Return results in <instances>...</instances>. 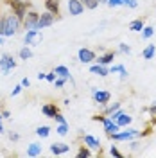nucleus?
Listing matches in <instances>:
<instances>
[{"label": "nucleus", "instance_id": "nucleus-46", "mask_svg": "<svg viewBox=\"0 0 156 158\" xmlns=\"http://www.w3.org/2000/svg\"><path fill=\"white\" fill-rule=\"evenodd\" d=\"M151 111H153V113H156V101H154V104H153V108H151Z\"/></svg>", "mask_w": 156, "mask_h": 158}, {"label": "nucleus", "instance_id": "nucleus-20", "mask_svg": "<svg viewBox=\"0 0 156 158\" xmlns=\"http://www.w3.org/2000/svg\"><path fill=\"white\" fill-rule=\"evenodd\" d=\"M156 54V45L154 43H149L146 49L142 50V56H144V59H153Z\"/></svg>", "mask_w": 156, "mask_h": 158}, {"label": "nucleus", "instance_id": "nucleus-38", "mask_svg": "<svg viewBox=\"0 0 156 158\" xmlns=\"http://www.w3.org/2000/svg\"><path fill=\"white\" fill-rule=\"evenodd\" d=\"M56 122H58V124H67V118L63 117V115H61V113H58V115H56Z\"/></svg>", "mask_w": 156, "mask_h": 158}, {"label": "nucleus", "instance_id": "nucleus-4", "mask_svg": "<svg viewBox=\"0 0 156 158\" xmlns=\"http://www.w3.org/2000/svg\"><path fill=\"white\" fill-rule=\"evenodd\" d=\"M109 137L115 142H129L135 137H140V133H138V129H126V131H117V133H113Z\"/></svg>", "mask_w": 156, "mask_h": 158}, {"label": "nucleus", "instance_id": "nucleus-31", "mask_svg": "<svg viewBox=\"0 0 156 158\" xmlns=\"http://www.w3.org/2000/svg\"><path fill=\"white\" fill-rule=\"evenodd\" d=\"M109 155H111V156H115V158H122V156H124V155L117 149V146H111V148H109Z\"/></svg>", "mask_w": 156, "mask_h": 158}, {"label": "nucleus", "instance_id": "nucleus-8", "mask_svg": "<svg viewBox=\"0 0 156 158\" xmlns=\"http://www.w3.org/2000/svg\"><path fill=\"white\" fill-rule=\"evenodd\" d=\"M67 7H68L70 16H79V15H83L84 9H86L81 0H68V2H67Z\"/></svg>", "mask_w": 156, "mask_h": 158}, {"label": "nucleus", "instance_id": "nucleus-29", "mask_svg": "<svg viewBox=\"0 0 156 158\" xmlns=\"http://www.w3.org/2000/svg\"><path fill=\"white\" fill-rule=\"evenodd\" d=\"M67 81H68V79H67V77H56V81H54V83H52V85H54V86H56V88H63V86H65V83H67Z\"/></svg>", "mask_w": 156, "mask_h": 158}, {"label": "nucleus", "instance_id": "nucleus-42", "mask_svg": "<svg viewBox=\"0 0 156 158\" xmlns=\"http://www.w3.org/2000/svg\"><path fill=\"white\" fill-rule=\"evenodd\" d=\"M102 118H104V115H95V117H93V120H99V122H102Z\"/></svg>", "mask_w": 156, "mask_h": 158}, {"label": "nucleus", "instance_id": "nucleus-35", "mask_svg": "<svg viewBox=\"0 0 156 158\" xmlns=\"http://www.w3.org/2000/svg\"><path fill=\"white\" fill-rule=\"evenodd\" d=\"M118 74H120V79H122V81L127 77V69L124 67V65H120V67H118Z\"/></svg>", "mask_w": 156, "mask_h": 158}, {"label": "nucleus", "instance_id": "nucleus-16", "mask_svg": "<svg viewBox=\"0 0 156 158\" xmlns=\"http://www.w3.org/2000/svg\"><path fill=\"white\" fill-rule=\"evenodd\" d=\"M113 59H115V52H113V50H109V52H106V54L99 56L95 61H97L99 65H104V67H108V65H111V63H113Z\"/></svg>", "mask_w": 156, "mask_h": 158}, {"label": "nucleus", "instance_id": "nucleus-30", "mask_svg": "<svg viewBox=\"0 0 156 158\" xmlns=\"http://www.w3.org/2000/svg\"><path fill=\"white\" fill-rule=\"evenodd\" d=\"M118 52H122V54H131V47H129L127 43H120V45H118Z\"/></svg>", "mask_w": 156, "mask_h": 158}, {"label": "nucleus", "instance_id": "nucleus-14", "mask_svg": "<svg viewBox=\"0 0 156 158\" xmlns=\"http://www.w3.org/2000/svg\"><path fill=\"white\" fill-rule=\"evenodd\" d=\"M83 140H84V144H86L90 149H93V151H99V149H101V140H99L97 137H93V135H84Z\"/></svg>", "mask_w": 156, "mask_h": 158}, {"label": "nucleus", "instance_id": "nucleus-33", "mask_svg": "<svg viewBox=\"0 0 156 158\" xmlns=\"http://www.w3.org/2000/svg\"><path fill=\"white\" fill-rule=\"evenodd\" d=\"M108 6H109V7H118V6H124V0H108Z\"/></svg>", "mask_w": 156, "mask_h": 158}, {"label": "nucleus", "instance_id": "nucleus-26", "mask_svg": "<svg viewBox=\"0 0 156 158\" xmlns=\"http://www.w3.org/2000/svg\"><path fill=\"white\" fill-rule=\"evenodd\" d=\"M88 156H92V151H90V148H81L77 151V158H88Z\"/></svg>", "mask_w": 156, "mask_h": 158}, {"label": "nucleus", "instance_id": "nucleus-37", "mask_svg": "<svg viewBox=\"0 0 156 158\" xmlns=\"http://www.w3.org/2000/svg\"><path fill=\"white\" fill-rule=\"evenodd\" d=\"M56 77H58V76H56V72L52 70V72H49V74L45 76V81H49V83H54V81H56Z\"/></svg>", "mask_w": 156, "mask_h": 158}, {"label": "nucleus", "instance_id": "nucleus-27", "mask_svg": "<svg viewBox=\"0 0 156 158\" xmlns=\"http://www.w3.org/2000/svg\"><path fill=\"white\" fill-rule=\"evenodd\" d=\"M83 4H84V7L86 9H95L99 6V0H81Z\"/></svg>", "mask_w": 156, "mask_h": 158}, {"label": "nucleus", "instance_id": "nucleus-22", "mask_svg": "<svg viewBox=\"0 0 156 158\" xmlns=\"http://www.w3.org/2000/svg\"><path fill=\"white\" fill-rule=\"evenodd\" d=\"M144 27H146V25H144V20H133V22L129 23V29L135 31V32H142Z\"/></svg>", "mask_w": 156, "mask_h": 158}, {"label": "nucleus", "instance_id": "nucleus-15", "mask_svg": "<svg viewBox=\"0 0 156 158\" xmlns=\"http://www.w3.org/2000/svg\"><path fill=\"white\" fill-rule=\"evenodd\" d=\"M90 74H95V76H99V77H106L108 74H109V69L104 67V65L95 63V65H92V67H90Z\"/></svg>", "mask_w": 156, "mask_h": 158}, {"label": "nucleus", "instance_id": "nucleus-48", "mask_svg": "<svg viewBox=\"0 0 156 158\" xmlns=\"http://www.w3.org/2000/svg\"><path fill=\"white\" fill-rule=\"evenodd\" d=\"M99 4H108V0H99Z\"/></svg>", "mask_w": 156, "mask_h": 158}, {"label": "nucleus", "instance_id": "nucleus-39", "mask_svg": "<svg viewBox=\"0 0 156 158\" xmlns=\"http://www.w3.org/2000/svg\"><path fill=\"white\" fill-rule=\"evenodd\" d=\"M22 86H23V88H29V86H31V81L27 77H23V79H22Z\"/></svg>", "mask_w": 156, "mask_h": 158}, {"label": "nucleus", "instance_id": "nucleus-13", "mask_svg": "<svg viewBox=\"0 0 156 158\" xmlns=\"http://www.w3.org/2000/svg\"><path fill=\"white\" fill-rule=\"evenodd\" d=\"M70 151V146L68 144H63V142H58V144H50V153L52 155H65Z\"/></svg>", "mask_w": 156, "mask_h": 158}, {"label": "nucleus", "instance_id": "nucleus-40", "mask_svg": "<svg viewBox=\"0 0 156 158\" xmlns=\"http://www.w3.org/2000/svg\"><path fill=\"white\" fill-rule=\"evenodd\" d=\"M9 138H11V140H14V142H16V140L20 138V135H18V133H9Z\"/></svg>", "mask_w": 156, "mask_h": 158}, {"label": "nucleus", "instance_id": "nucleus-32", "mask_svg": "<svg viewBox=\"0 0 156 158\" xmlns=\"http://www.w3.org/2000/svg\"><path fill=\"white\" fill-rule=\"evenodd\" d=\"M118 108H120V102H113L111 106H108V108H106V115H111V113H113V111H117Z\"/></svg>", "mask_w": 156, "mask_h": 158}, {"label": "nucleus", "instance_id": "nucleus-9", "mask_svg": "<svg viewBox=\"0 0 156 158\" xmlns=\"http://www.w3.org/2000/svg\"><path fill=\"white\" fill-rule=\"evenodd\" d=\"M54 20H56V15L54 13H50V11H45V13H41L39 15V20H38V29H45V27H50L52 23H54Z\"/></svg>", "mask_w": 156, "mask_h": 158}, {"label": "nucleus", "instance_id": "nucleus-17", "mask_svg": "<svg viewBox=\"0 0 156 158\" xmlns=\"http://www.w3.org/2000/svg\"><path fill=\"white\" fill-rule=\"evenodd\" d=\"M41 155V146L39 144H36V142H32V144H29L27 146V156L31 158H36Z\"/></svg>", "mask_w": 156, "mask_h": 158}, {"label": "nucleus", "instance_id": "nucleus-44", "mask_svg": "<svg viewBox=\"0 0 156 158\" xmlns=\"http://www.w3.org/2000/svg\"><path fill=\"white\" fill-rule=\"evenodd\" d=\"M45 76H47V74H43V72H39V74H38V79L41 81V79H45Z\"/></svg>", "mask_w": 156, "mask_h": 158}, {"label": "nucleus", "instance_id": "nucleus-10", "mask_svg": "<svg viewBox=\"0 0 156 158\" xmlns=\"http://www.w3.org/2000/svg\"><path fill=\"white\" fill-rule=\"evenodd\" d=\"M77 59L81 61V63H92V61H95L97 59V56H95V52L92 49H79L77 52Z\"/></svg>", "mask_w": 156, "mask_h": 158}, {"label": "nucleus", "instance_id": "nucleus-25", "mask_svg": "<svg viewBox=\"0 0 156 158\" xmlns=\"http://www.w3.org/2000/svg\"><path fill=\"white\" fill-rule=\"evenodd\" d=\"M153 34H154V27H151V25H146V27L142 29V38L149 40Z\"/></svg>", "mask_w": 156, "mask_h": 158}, {"label": "nucleus", "instance_id": "nucleus-34", "mask_svg": "<svg viewBox=\"0 0 156 158\" xmlns=\"http://www.w3.org/2000/svg\"><path fill=\"white\" fill-rule=\"evenodd\" d=\"M124 6L131 7V9H137V7H138V2H137V0H124Z\"/></svg>", "mask_w": 156, "mask_h": 158}, {"label": "nucleus", "instance_id": "nucleus-2", "mask_svg": "<svg viewBox=\"0 0 156 158\" xmlns=\"http://www.w3.org/2000/svg\"><path fill=\"white\" fill-rule=\"evenodd\" d=\"M16 67V61L13 58V54H7V52H4L2 56H0V70H2V74L4 76H9V72Z\"/></svg>", "mask_w": 156, "mask_h": 158}, {"label": "nucleus", "instance_id": "nucleus-28", "mask_svg": "<svg viewBox=\"0 0 156 158\" xmlns=\"http://www.w3.org/2000/svg\"><path fill=\"white\" fill-rule=\"evenodd\" d=\"M56 131H58V135L65 137V135L68 133V124H59L58 128H56Z\"/></svg>", "mask_w": 156, "mask_h": 158}, {"label": "nucleus", "instance_id": "nucleus-3", "mask_svg": "<svg viewBox=\"0 0 156 158\" xmlns=\"http://www.w3.org/2000/svg\"><path fill=\"white\" fill-rule=\"evenodd\" d=\"M27 6H29V2H23V0H9V7L22 22L27 15Z\"/></svg>", "mask_w": 156, "mask_h": 158}, {"label": "nucleus", "instance_id": "nucleus-18", "mask_svg": "<svg viewBox=\"0 0 156 158\" xmlns=\"http://www.w3.org/2000/svg\"><path fill=\"white\" fill-rule=\"evenodd\" d=\"M45 9L59 16V0H45Z\"/></svg>", "mask_w": 156, "mask_h": 158}, {"label": "nucleus", "instance_id": "nucleus-19", "mask_svg": "<svg viewBox=\"0 0 156 158\" xmlns=\"http://www.w3.org/2000/svg\"><path fill=\"white\" fill-rule=\"evenodd\" d=\"M54 72H56V76H58V77H67V79H70V81H72V74H70L68 67L59 65V67H56V69H54Z\"/></svg>", "mask_w": 156, "mask_h": 158}, {"label": "nucleus", "instance_id": "nucleus-23", "mask_svg": "<svg viewBox=\"0 0 156 158\" xmlns=\"http://www.w3.org/2000/svg\"><path fill=\"white\" fill-rule=\"evenodd\" d=\"M36 135L39 138H47L50 135V126H38L36 128Z\"/></svg>", "mask_w": 156, "mask_h": 158}, {"label": "nucleus", "instance_id": "nucleus-1", "mask_svg": "<svg viewBox=\"0 0 156 158\" xmlns=\"http://www.w3.org/2000/svg\"><path fill=\"white\" fill-rule=\"evenodd\" d=\"M0 18L4 20V36L6 38H9V36H14L16 32H18L20 25H22V20L14 15V13H9V15H4V16H0Z\"/></svg>", "mask_w": 156, "mask_h": 158}, {"label": "nucleus", "instance_id": "nucleus-6", "mask_svg": "<svg viewBox=\"0 0 156 158\" xmlns=\"http://www.w3.org/2000/svg\"><path fill=\"white\" fill-rule=\"evenodd\" d=\"M92 99L99 102L101 106H106L108 102H109V99H111V94L106 92V90H97V88H92Z\"/></svg>", "mask_w": 156, "mask_h": 158}, {"label": "nucleus", "instance_id": "nucleus-24", "mask_svg": "<svg viewBox=\"0 0 156 158\" xmlns=\"http://www.w3.org/2000/svg\"><path fill=\"white\" fill-rule=\"evenodd\" d=\"M18 56H20V59H23V61H27V59H31L32 58V50L25 45L23 49H20V52H18Z\"/></svg>", "mask_w": 156, "mask_h": 158}, {"label": "nucleus", "instance_id": "nucleus-41", "mask_svg": "<svg viewBox=\"0 0 156 158\" xmlns=\"http://www.w3.org/2000/svg\"><path fill=\"white\" fill-rule=\"evenodd\" d=\"M2 115H4V118H11V111H9V110H4V111H2Z\"/></svg>", "mask_w": 156, "mask_h": 158}, {"label": "nucleus", "instance_id": "nucleus-47", "mask_svg": "<svg viewBox=\"0 0 156 158\" xmlns=\"http://www.w3.org/2000/svg\"><path fill=\"white\" fill-rule=\"evenodd\" d=\"M0 45H4V36H0Z\"/></svg>", "mask_w": 156, "mask_h": 158}, {"label": "nucleus", "instance_id": "nucleus-7", "mask_svg": "<svg viewBox=\"0 0 156 158\" xmlns=\"http://www.w3.org/2000/svg\"><path fill=\"white\" fill-rule=\"evenodd\" d=\"M38 20H39V15L36 11H27V15L23 18V27H25V31L38 29Z\"/></svg>", "mask_w": 156, "mask_h": 158}, {"label": "nucleus", "instance_id": "nucleus-5", "mask_svg": "<svg viewBox=\"0 0 156 158\" xmlns=\"http://www.w3.org/2000/svg\"><path fill=\"white\" fill-rule=\"evenodd\" d=\"M41 40H43V36H41L39 29H29L23 36V43L25 45H39Z\"/></svg>", "mask_w": 156, "mask_h": 158}, {"label": "nucleus", "instance_id": "nucleus-36", "mask_svg": "<svg viewBox=\"0 0 156 158\" xmlns=\"http://www.w3.org/2000/svg\"><path fill=\"white\" fill-rule=\"evenodd\" d=\"M22 90H23V86H22V83H20V85H16V86L13 88V92H11V97H16Z\"/></svg>", "mask_w": 156, "mask_h": 158}, {"label": "nucleus", "instance_id": "nucleus-11", "mask_svg": "<svg viewBox=\"0 0 156 158\" xmlns=\"http://www.w3.org/2000/svg\"><path fill=\"white\" fill-rule=\"evenodd\" d=\"M102 126H104V131H106L108 137H109V135H113V133H117L118 129H120V126H118L111 117H104V118H102Z\"/></svg>", "mask_w": 156, "mask_h": 158}, {"label": "nucleus", "instance_id": "nucleus-45", "mask_svg": "<svg viewBox=\"0 0 156 158\" xmlns=\"http://www.w3.org/2000/svg\"><path fill=\"white\" fill-rule=\"evenodd\" d=\"M138 146H140L138 142H133V144H131V149H138Z\"/></svg>", "mask_w": 156, "mask_h": 158}, {"label": "nucleus", "instance_id": "nucleus-12", "mask_svg": "<svg viewBox=\"0 0 156 158\" xmlns=\"http://www.w3.org/2000/svg\"><path fill=\"white\" fill-rule=\"evenodd\" d=\"M41 113H43L47 118H54L59 113V108L54 104V102H47V104L41 106Z\"/></svg>", "mask_w": 156, "mask_h": 158}, {"label": "nucleus", "instance_id": "nucleus-21", "mask_svg": "<svg viewBox=\"0 0 156 158\" xmlns=\"http://www.w3.org/2000/svg\"><path fill=\"white\" fill-rule=\"evenodd\" d=\"M131 120H133V117H131V115H127V113H122V115H120V117H118L115 122H117L120 128H124V126H129V124H131Z\"/></svg>", "mask_w": 156, "mask_h": 158}, {"label": "nucleus", "instance_id": "nucleus-43", "mask_svg": "<svg viewBox=\"0 0 156 158\" xmlns=\"http://www.w3.org/2000/svg\"><path fill=\"white\" fill-rule=\"evenodd\" d=\"M2 118H4V115L0 113V133H4V126H2Z\"/></svg>", "mask_w": 156, "mask_h": 158}]
</instances>
